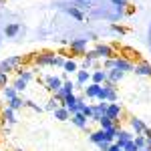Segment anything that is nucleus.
Wrapping results in <instances>:
<instances>
[{
  "label": "nucleus",
  "instance_id": "1",
  "mask_svg": "<svg viewBox=\"0 0 151 151\" xmlns=\"http://www.w3.org/2000/svg\"><path fill=\"white\" fill-rule=\"evenodd\" d=\"M97 101H107V103H115L117 101V93L115 89H113V85H109V83H105V85H101V93H99V99Z\"/></svg>",
  "mask_w": 151,
  "mask_h": 151
},
{
  "label": "nucleus",
  "instance_id": "2",
  "mask_svg": "<svg viewBox=\"0 0 151 151\" xmlns=\"http://www.w3.org/2000/svg\"><path fill=\"white\" fill-rule=\"evenodd\" d=\"M113 69L117 70H123V73H127V70H135V65L127 60V58H121V57H115L113 58Z\"/></svg>",
  "mask_w": 151,
  "mask_h": 151
},
{
  "label": "nucleus",
  "instance_id": "3",
  "mask_svg": "<svg viewBox=\"0 0 151 151\" xmlns=\"http://www.w3.org/2000/svg\"><path fill=\"white\" fill-rule=\"evenodd\" d=\"M63 79L60 77H52V75H48V77H45V85H47L48 91H52V93H58L60 91V87H63Z\"/></svg>",
  "mask_w": 151,
  "mask_h": 151
},
{
  "label": "nucleus",
  "instance_id": "4",
  "mask_svg": "<svg viewBox=\"0 0 151 151\" xmlns=\"http://www.w3.org/2000/svg\"><path fill=\"white\" fill-rule=\"evenodd\" d=\"M20 60H22L20 57H10V58H6V60H2V63H0V70L8 75L10 70H14L18 65H20Z\"/></svg>",
  "mask_w": 151,
  "mask_h": 151
},
{
  "label": "nucleus",
  "instance_id": "5",
  "mask_svg": "<svg viewBox=\"0 0 151 151\" xmlns=\"http://www.w3.org/2000/svg\"><path fill=\"white\" fill-rule=\"evenodd\" d=\"M121 111H123V109H121V105H119V103H109V107H107V113H105V115L109 117L113 123H119Z\"/></svg>",
  "mask_w": 151,
  "mask_h": 151
},
{
  "label": "nucleus",
  "instance_id": "6",
  "mask_svg": "<svg viewBox=\"0 0 151 151\" xmlns=\"http://www.w3.org/2000/svg\"><path fill=\"white\" fill-rule=\"evenodd\" d=\"M95 52L99 55V58H115V50H113V47H109V45H97V48H95Z\"/></svg>",
  "mask_w": 151,
  "mask_h": 151
},
{
  "label": "nucleus",
  "instance_id": "7",
  "mask_svg": "<svg viewBox=\"0 0 151 151\" xmlns=\"http://www.w3.org/2000/svg\"><path fill=\"white\" fill-rule=\"evenodd\" d=\"M73 91H75V83H73V81H65V83H63V87H60V91L55 93V95H57L58 99H67L69 95H75Z\"/></svg>",
  "mask_w": 151,
  "mask_h": 151
},
{
  "label": "nucleus",
  "instance_id": "8",
  "mask_svg": "<svg viewBox=\"0 0 151 151\" xmlns=\"http://www.w3.org/2000/svg\"><path fill=\"white\" fill-rule=\"evenodd\" d=\"M87 42H89V38H77V40H70V50L85 55V52H87Z\"/></svg>",
  "mask_w": 151,
  "mask_h": 151
},
{
  "label": "nucleus",
  "instance_id": "9",
  "mask_svg": "<svg viewBox=\"0 0 151 151\" xmlns=\"http://www.w3.org/2000/svg\"><path fill=\"white\" fill-rule=\"evenodd\" d=\"M129 141H133V133H129V131H123V129H119V133H117V139L115 143L123 149V145L129 143Z\"/></svg>",
  "mask_w": 151,
  "mask_h": 151
},
{
  "label": "nucleus",
  "instance_id": "10",
  "mask_svg": "<svg viewBox=\"0 0 151 151\" xmlns=\"http://www.w3.org/2000/svg\"><path fill=\"white\" fill-rule=\"evenodd\" d=\"M70 121H73L77 127H81V129L89 127V117H85L83 113H75V115H70Z\"/></svg>",
  "mask_w": 151,
  "mask_h": 151
},
{
  "label": "nucleus",
  "instance_id": "11",
  "mask_svg": "<svg viewBox=\"0 0 151 151\" xmlns=\"http://www.w3.org/2000/svg\"><path fill=\"white\" fill-rule=\"evenodd\" d=\"M123 70H117V69H111V70H107V83L109 85H115V83H119L121 79H123Z\"/></svg>",
  "mask_w": 151,
  "mask_h": 151
},
{
  "label": "nucleus",
  "instance_id": "12",
  "mask_svg": "<svg viewBox=\"0 0 151 151\" xmlns=\"http://www.w3.org/2000/svg\"><path fill=\"white\" fill-rule=\"evenodd\" d=\"M99 93H101V85L91 83L89 87H85V95H87V99H99Z\"/></svg>",
  "mask_w": 151,
  "mask_h": 151
},
{
  "label": "nucleus",
  "instance_id": "13",
  "mask_svg": "<svg viewBox=\"0 0 151 151\" xmlns=\"http://www.w3.org/2000/svg\"><path fill=\"white\" fill-rule=\"evenodd\" d=\"M129 125H131V129L135 131V135H143V133H145V129H147V127H145V123H143L141 119H135V117L129 121Z\"/></svg>",
  "mask_w": 151,
  "mask_h": 151
},
{
  "label": "nucleus",
  "instance_id": "14",
  "mask_svg": "<svg viewBox=\"0 0 151 151\" xmlns=\"http://www.w3.org/2000/svg\"><path fill=\"white\" fill-rule=\"evenodd\" d=\"M91 81L95 83V85H103V83H107V70H95V73H91Z\"/></svg>",
  "mask_w": 151,
  "mask_h": 151
},
{
  "label": "nucleus",
  "instance_id": "15",
  "mask_svg": "<svg viewBox=\"0 0 151 151\" xmlns=\"http://www.w3.org/2000/svg\"><path fill=\"white\" fill-rule=\"evenodd\" d=\"M55 58H57V55H52V52H42L36 58V63L38 65H55Z\"/></svg>",
  "mask_w": 151,
  "mask_h": 151
},
{
  "label": "nucleus",
  "instance_id": "16",
  "mask_svg": "<svg viewBox=\"0 0 151 151\" xmlns=\"http://www.w3.org/2000/svg\"><path fill=\"white\" fill-rule=\"evenodd\" d=\"M91 81V73L89 70H77V85L79 87H83V85H87V83Z\"/></svg>",
  "mask_w": 151,
  "mask_h": 151
},
{
  "label": "nucleus",
  "instance_id": "17",
  "mask_svg": "<svg viewBox=\"0 0 151 151\" xmlns=\"http://www.w3.org/2000/svg\"><path fill=\"white\" fill-rule=\"evenodd\" d=\"M135 73L137 75H143V77H151V65H147V63L135 65Z\"/></svg>",
  "mask_w": 151,
  "mask_h": 151
},
{
  "label": "nucleus",
  "instance_id": "18",
  "mask_svg": "<svg viewBox=\"0 0 151 151\" xmlns=\"http://www.w3.org/2000/svg\"><path fill=\"white\" fill-rule=\"evenodd\" d=\"M2 97H4L6 101H12V99L18 97V91H16L14 87H4V89H2Z\"/></svg>",
  "mask_w": 151,
  "mask_h": 151
},
{
  "label": "nucleus",
  "instance_id": "19",
  "mask_svg": "<svg viewBox=\"0 0 151 151\" xmlns=\"http://www.w3.org/2000/svg\"><path fill=\"white\" fill-rule=\"evenodd\" d=\"M52 113H55V119H58V121H67V119H70L69 109H65V107H58L57 111H52Z\"/></svg>",
  "mask_w": 151,
  "mask_h": 151
},
{
  "label": "nucleus",
  "instance_id": "20",
  "mask_svg": "<svg viewBox=\"0 0 151 151\" xmlns=\"http://www.w3.org/2000/svg\"><path fill=\"white\" fill-rule=\"evenodd\" d=\"M2 117H4V121H8V123H16V115H14V109H10V107H6V109L2 111Z\"/></svg>",
  "mask_w": 151,
  "mask_h": 151
},
{
  "label": "nucleus",
  "instance_id": "21",
  "mask_svg": "<svg viewBox=\"0 0 151 151\" xmlns=\"http://www.w3.org/2000/svg\"><path fill=\"white\" fill-rule=\"evenodd\" d=\"M24 105H26V101H24L22 97H16V99L8 101V107H10V109H14V111H16V109H22Z\"/></svg>",
  "mask_w": 151,
  "mask_h": 151
},
{
  "label": "nucleus",
  "instance_id": "22",
  "mask_svg": "<svg viewBox=\"0 0 151 151\" xmlns=\"http://www.w3.org/2000/svg\"><path fill=\"white\" fill-rule=\"evenodd\" d=\"M99 125H101V129H105V131H107V129H111L113 125H117V123H113V121H111L107 115H103V117H101V121H99Z\"/></svg>",
  "mask_w": 151,
  "mask_h": 151
},
{
  "label": "nucleus",
  "instance_id": "23",
  "mask_svg": "<svg viewBox=\"0 0 151 151\" xmlns=\"http://www.w3.org/2000/svg\"><path fill=\"white\" fill-rule=\"evenodd\" d=\"M18 30H20V24H8L6 26V36H16L18 35Z\"/></svg>",
  "mask_w": 151,
  "mask_h": 151
},
{
  "label": "nucleus",
  "instance_id": "24",
  "mask_svg": "<svg viewBox=\"0 0 151 151\" xmlns=\"http://www.w3.org/2000/svg\"><path fill=\"white\" fill-rule=\"evenodd\" d=\"M18 70V79H22V81H30L32 79V70H26V69H16Z\"/></svg>",
  "mask_w": 151,
  "mask_h": 151
},
{
  "label": "nucleus",
  "instance_id": "25",
  "mask_svg": "<svg viewBox=\"0 0 151 151\" xmlns=\"http://www.w3.org/2000/svg\"><path fill=\"white\" fill-rule=\"evenodd\" d=\"M133 141H135V145H137L139 149H145V147H147V139H145V135H135Z\"/></svg>",
  "mask_w": 151,
  "mask_h": 151
},
{
  "label": "nucleus",
  "instance_id": "26",
  "mask_svg": "<svg viewBox=\"0 0 151 151\" xmlns=\"http://www.w3.org/2000/svg\"><path fill=\"white\" fill-rule=\"evenodd\" d=\"M63 69L67 70V73H77V70H79V67H77V63H75V60H67Z\"/></svg>",
  "mask_w": 151,
  "mask_h": 151
},
{
  "label": "nucleus",
  "instance_id": "27",
  "mask_svg": "<svg viewBox=\"0 0 151 151\" xmlns=\"http://www.w3.org/2000/svg\"><path fill=\"white\" fill-rule=\"evenodd\" d=\"M12 87H14V89H16L18 93H20V91H24V89H26V81H22V79H16Z\"/></svg>",
  "mask_w": 151,
  "mask_h": 151
},
{
  "label": "nucleus",
  "instance_id": "28",
  "mask_svg": "<svg viewBox=\"0 0 151 151\" xmlns=\"http://www.w3.org/2000/svg\"><path fill=\"white\" fill-rule=\"evenodd\" d=\"M123 151H139V147L135 145V141H129V143L123 145Z\"/></svg>",
  "mask_w": 151,
  "mask_h": 151
},
{
  "label": "nucleus",
  "instance_id": "29",
  "mask_svg": "<svg viewBox=\"0 0 151 151\" xmlns=\"http://www.w3.org/2000/svg\"><path fill=\"white\" fill-rule=\"evenodd\" d=\"M6 83H8V75L0 70V89H4V87H6Z\"/></svg>",
  "mask_w": 151,
  "mask_h": 151
},
{
  "label": "nucleus",
  "instance_id": "30",
  "mask_svg": "<svg viewBox=\"0 0 151 151\" xmlns=\"http://www.w3.org/2000/svg\"><path fill=\"white\" fill-rule=\"evenodd\" d=\"M69 14H70V16H75L77 20H83V14H81V10H77V8H69Z\"/></svg>",
  "mask_w": 151,
  "mask_h": 151
},
{
  "label": "nucleus",
  "instance_id": "31",
  "mask_svg": "<svg viewBox=\"0 0 151 151\" xmlns=\"http://www.w3.org/2000/svg\"><path fill=\"white\" fill-rule=\"evenodd\" d=\"M65 63H67V58L60 57V55H57V58H55V67H65Z\"/></svg>",
  "mask_w": 151,
  "mask_h": 151
},
{
  "label": "nucleus",
  "instance_id": "32",
  "mask_svg": "<svg viewBox=\"0 0 151 151\" xmlns=\"http://www.w3.org/2000/svg\"><path fill=\"white\" fill-rule=\"evenodd\" d=\"M85 57L89 58V60H95V58H99V55H97L95 50H89V52H85Z\"/></svg>",
  "mask_w": 151,
  "mask_h": 151
},
{
  "label": "nucleus",
  "instance_id": "33",
  "mask_svg": "<svg viewBox=\"0 0 151 151\" xmlns=\"http://www.w3.org/2000/svg\"><path fill=\"white\" fill-rule=\"evenodd\" d=\"M91 65H93V60H89V58L85 57V60H83V69L87 70V69H91Z\"/></svg>",
  "mask_w": 151,
  "mask_h": 151
},
{
  "label": "nucleus",
  "instance_id": "34",
  "mask_svg": "<svg viewBox=\"0 0 151 151\" xmlns=\"http://www.w3.org/2000/svg\"><path fill=\"white\" fill-rule=\"evenodd\" d=\"M109 151H123V149H121V147H119L117 143H111V147H109Z\"/></svg>",
  "mask_w": 151,
  "mask_h": 151
},
{
  "label": "nucleus",
  "instance_id": "35",
  "mask_svg": "<svg viewBox=\"0 0 151 151\" xmlns=\"http://www.w3.org/2000/svg\"><path fill=\"white\" fill-rule=\"evenodd\" d=\"M113 2H115V4H121V6H125V4H127V0H113Z\"/></svg>",
  "mask_w": 151,
  "mask_h": 151
},
{
  "label": "nucleus",
  "instance_id": "36",
  "mask_svg": "<svg viewBox=\"0 0 151 151\" xmlns=\"http://www.w3.org/2000/svg\"><path fill=\"white\" fill-rule=\"evenodd\" d=\"M139 151H149V149H147V147H145V149H139Z\"/></svg>",
  "mask_w": 151,
  "mask_h": 151
},
{
  "label": "nucleus",
  "instance_id": "37",
  "mask_svg": "<svg viewBox=\"0 0 151 151\" xmlns=\"http://www.w3.org/2000/svg\"><path fill=\"white\" fill-rule=\"evenodd\" d=\"M2 2H4V0H0V4H2Z\"/></svg>",
  "mask_w": 151,
  "mask_h": 151
},
{
  "label": "nucleus",
  "instance_id": "38",
  "mask_svg": "<svg viewBox=\"0 0 151 151\" xmlns=\"http://www.w3.org/2000/svg\"><path fill=\"white\" fill-rule=\"evenodd\" d=\"M147 149H149V151H151V147H147Z\"/></svg>",
  "mask_w": 151,
  "mask_h": 151
},
{
  "label": "nucleus",
  "instance_id": "39",
  "mask_svg": "<svg viewBox=\"0 0 151 151\" xmlns=\"http://www.w3.org/2000/svg\"><path fill=\"white\" fill-rule=\"evenodd\" d=\"M18 151H22V149H18Z\"/></svg>",
  "mask_w": 151,
  "mask_h": 151
}]
</instances>
